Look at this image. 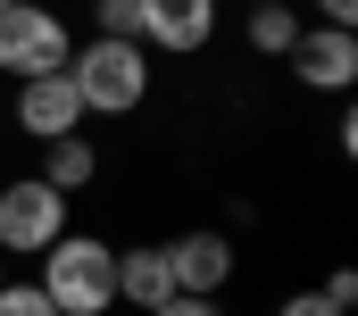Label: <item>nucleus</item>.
Returning <instances> with one entry per match:
<instances>
[{"instance_id": "f257e3e1", "label": "nucleus", "mask_w": 358, "mask_h": 316, "mask_svg": "<svg viewBox=\"0 0 358 316\" xmlns=\"http://www.w3.org/2000/svg\"><path fill=\"white\" fill-rule=\"evenodd\" d=\"M67 83H76V100H84V117H134V108L150 100V50L92 34L84 50L67 59Z\"/></svg>"}, {"instance_id": "f03ea898", "label": "nucleus", "mask_w": 358, "mask_h": 316, "mask_svg": "<svg viewBox=\"0 0 358 316\" xmlns=\"http://www.w3.org/2000/svg\"><path fill=\"white\" fill-rule=\"evenodd\" d=\"M42 292H50V308L59 316H100L117 300V250L92 234H59L42 250V275H34Z\"/></svg>"}, {"instance_id": "7ed1b4c3", "label": "nucleus", "mask_w": 358, "mask_h": 316, "mask_svg": "<svg viewBox=\"0 0 358 316\" xmlns=\"http://www.w3.org/2000/svg\"><path fill=\"white\" fill-rule=\"evenodd\" d=\"M67 59H76V34H67L59 8H42V0H8L0 8V76L34 83V76H59Z\"/></svg>"}, {"instance_id": "20e7f679", "label": "nucleus", "mask_w": 358, "mask_h": 316, "mask_svg": "<svg viewBox=\"0 0 358 316\" xmlns=\"http://www.w3.org/2000/svg\"><path fill=\"white\" fill-rule=\"evenodd\" d=\"M59 234H76L67 225V192H50L42 175L0 183V258H42Z\"/></svg>"}, {"instance_id": "39448f33", "label": "nucleus", "mask_w": 358, "mask_h": 316, "mask_svg": "<svg viewBox=\"0 0 358 316\" xmlns=\"http://www.w3.org/2000/svg\"><path fill=\"white\" fill-rule=\"evenodd\" d=\"M292 76L308 83V92H350V83H358V34H350V25H300Z\"/></svg>"}, {"instance_id": "423d86ee", "label": "nucleus", "mask_w": 358, "mask_h": 316, "mask_svg": "<svg viewBox=\"0 0 358 316\" xmlns=\"http://www.w3.org/2000/svg\"><path fill=\"white\" fill-rule=\"evenodd\" d=\"M167 275H176V292H192V300H217V292L234 283V241L217 234V225L176 234L167 241Z\"/></svg>"}, {"instance_id": "0eeeda50", "label": "nucleus", "mask_w": 358, "mask_h": 316, "mask_svg": "<svg viewBox=\"0 0 358 316\" xmlns=\"http://www.w3.org/2000/svg\"><path fill=\"white\" fill-rule=\"evenodd\" d=\"M17 134H34V142H67L76 125H84V100H76V83H67V67L59 76H34V83H17Z\"/></svg>"}, {"instance_id": "6e6552de", "label": "nucleus", "mask_w": 358, "mask_h": 316, "mask_svg": "<svg viewBox=\"0 0 358 316\" xmlns=\"http://www.w3.org/2000/svg\"><path fill=\"white\" fill-rule=\"evenodd\" d=\"M217 0H142V50H208Z\"/></svg>"}, {"instance_id": "1a4fd4ad", "label": "nucleus", "mask_w": 358, "mask_h": 316, "mask_svg": "<svg viewBox=\"0 0 358 316\" xmlns=\"http://www.w3.org/2000/svg\"><path fill=\"white\" fill-rule=\"evenodd\" d=\"M117 300L125 308H167L176 300V275H167V241H150V250H117Z\"/></svg>"}, {"instance_id": "9d476101", "label": "nucleus", "mask_w": 358, "mask_h": 316, "mask_svg": "<svg viewBox=\"0 0 358 316\" xmlns=\"http://www.w3.org/2000/svg\"><path fill=\"white\" fill-rule=\"evenodd\" d=\"M92 175H100V150H92L84 134H67V142H42V183H50V192H67V200H76Z\"/></svg>"}, {"instance_id": "9b49d317", "label": "nucleus", "mask_w": 358, "mask_h": 316, "mask_svg": "<svg viewBox=\"0 0 358 316\" xmlns=\"http://www.w3.org/2000/svg\"><path fill=\"white\" fill-rule=\"evenodd\" d=\"M292 42H300V8H292V0L250 8V25H242V50H259V59H292Z\"/></svg>"}, {"instance_id": "f8f14e48", "label": "nucleus", "mask_w": 358, "mask_h": 316, "mask_svg": "<svg viewBox=\"0 0 358 316\" xmlns=\"http://www.w3.org/2000/svg\"><path fill=\"white\" fill-rule=\"evenodd\" d=\"M100 42H142V0H92Z\"/></svg>"}, {"instance_id": "ddd939ff", "label": "nucleus", "mask_w": 358, "mask_h": 316, "mask_svg": "<svg viewBox=\"0 0 358 316\" xmlns=\"http://www.w3.org/2000/svg\"><path fill=\"white\" fill-rule=\"evenodd\" d=\"M0 316H59L42 283H0Z\"/></svg>"}, {"instance_id": "4468645a", "label": "nucleus", "mask_w": 358, "mask_h": 316, "mask_svg": "<svg viewBox=\"0 0 358 316\" xmlns=\"http://www.w3.org/2000/svg\"><path fill=\"white\" fill-rule=\"evenodd\" d=\"M325 300H334V308H342V316L358 308V275H350V266H334V275H325Z\"/></svg>"}, {"instance_id": "2eb2a0df", "label": "nucleus", "mask_w": 358, "mask_h": 316, "mask_svg": "<svg viewBox=\"0 0 358 316\" xmlns=\"http://www.w3.org/2000/svg\"><path fill=\"white\" fill-rule=\"evenodd\" d=\"M275 316H342V308H334L325 292H292V300H283V308H275Z\"/></svg>"}, {"instance_id": "dca6fc26", "label": "nucleus", "mask_w": 358, "mask_h": 316, "mask_svg": "<svg viewBox=\"0 0 358 316\" xmlns=\"http://www.w3.org/2000/svg\"><path fill=\"white\" fill-rule=\"evenodd\" d=\"M150 316H225V308H217V300H192V292H176L167 308H150Z\"/></svg>"}, {"instance_id": "f3484780", "label": "nucleus", "mask_w": 358, "mask_h": 316, "mask_svg": "<svg viewBox=\"0 0 358 316\" xmlns=\"http://www.w3.org/2000/svg\"><path fill=\"white\" fill-rule=\"evenodd\" d=\"M317 17L325 25H358V0H317Z\"/></svg>"}, {"instance_id": "a211bd4d", "label": "nucleus", "mask_w": 358, "mask_h": 316, "mask_svg": "<svg viewBox=\"0 0 358 316\" xmlns=\"http://www.w3.org/2000/svg\"><path fill=\"white\" fill-rule=\"evenodd\" d=\"M0 283H8V258H0Z\"/></svg>"}, {"instance_id": "6ab92c4d", "label": "nucleus", "mask_w": 358, "mask_h": 316, "mask_svg": "<svg viewBox=\"0 0 358 316\" xmlns=\"http://www.w3.org/2000/svg\"><path fill=\"white\" fill-rule=\"evenodd\" d=\"M250 8H275V0H250Z\"/></svg>"}, {"instance_id": "aec40b11", "label": "nucleus", "mask_w": 358, "mask_h": 316, "mask_svg": "<svg viewBox=\"0 0 358 316\" xmlns=\"http://www.w3.org/2000/svg\"><path fill=\"white\" fill-rule=\"evenodd\" d=\"M0 8H8V0H0Z\"/></svg>"}]
</instances>
